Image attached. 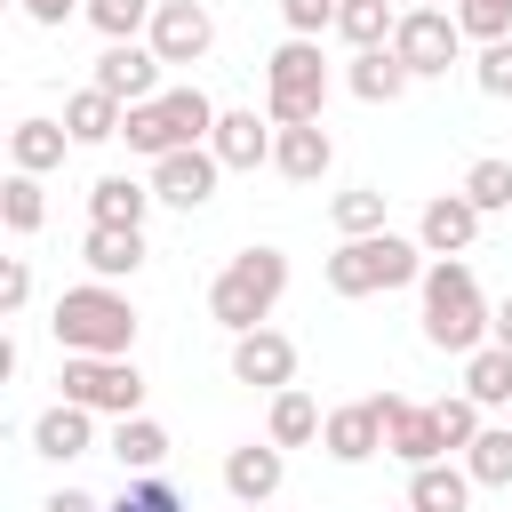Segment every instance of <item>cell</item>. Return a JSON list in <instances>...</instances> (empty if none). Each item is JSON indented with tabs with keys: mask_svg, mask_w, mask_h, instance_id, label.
I'll return each mask as SVG.
<instances>
[{
	"mask_svg": "<svg viewBox=\"0 0 512 512\" xmlns=\"http://www.w3.org/2000/svg\"><path fill=\"white\" fill-rule=\"evenodd\" d=\"M416 288H424V344H440V352H464V360H472V352L488 344V320H496V312L480 304L472 264H464V256H432Z\"/></svg>",
	"mask_w": 512,
	"mask_h": 512,
	"instance_id": "6da1fadb",
	"label": "cell"
},
{
	"mask_svg": "<svg viewBox=\"0 0 512 512\" xmlns=\"http://www.w3.org/2000/svg\"><path fill=\"white\" fill-rule=\"evenodd\" d=\"M48 328H56V344H64V352L128 360V344H136V304H128L112 280H88V288H64V296H56Z\"/></svg>",
	"mask_w": 512,
	"mask_h": 512,
	"instance_id": "7a4b0ae2",
	"label": "cell"
},
{
	"mask_svg": "<svg viewBox=\"0 0 512 512\" xmlns=\"http://www.w3.org/2000/svg\"><path fill=\"white\" fill-rule=\"evenodd\" d=\"M280 296H288V256H280V248H240V256L208 280V312H216L232 336L264 328Z\"/></svg>",
	"mask_w": 512,
	"mask_h": 512,
	"instance_id": "3957f363",
	"label": "cell"
},
{
	"mask_svg": "<svg viewBox=\"0 0 512 512\" xmlns=\"http://www.w3.org/2000/svg\"><path fill=\"white\" fill-rule=\"evenodd\" d=\"M120 136H128V152L168 160V152H192V144L216 136V104H208V88H160L152 104H128Z\"/></svg>",
	"mask_w": 512,
	"mask_h": 512,
	"instance_id": "277c9868",
	"label": "cell"
},
{
	"mask_svg": "<svg viewBox=\"0 0 512 512\" xmlns=\"http://www.w3.org/2000/svg\"><path fill=\"white\" fill-rule=\"evenodd\" d=\"M408 280H424V240H408V232H368V240H344L328 256L336 296H384V288H408Z\"/></svg>",
	"mask_w": 512,
	"mask_h": 512,
	"instance_id": "5b68a950",
	"label": "cell"
},
{
	"mask_svg": "<svg viewBox=\"0 0 512 512\" xmlns=\"http://www.w3.org/2000/svg\"><path fill=\"white\" fill-rule=\"evenodd\" d=\"M320 104H328L320 40H280L272 64H264V120L272 128H304V120H320Z\"/></svg>",
	"mask_w": 512,
	"mask_h": 512,
	"instance_id": "8992f818",
	"label": "cell"
},
{
	"mask_svg": "<svg viewBox=\"0 0 512 512\" xmlns=\"http://www.w3.org/2000/svg\"><path fill=\"white\" fill-rule=\"evenodd\" d=\"M64 400L88 408V416H144V368L136 360H88V352H64Z\"/></svg>",
	"mask_w": 512,
	"mask_h": 512,
	"instance_id": "52a82bcc",
	"label": "cell"
},
{
	"mask_svg": "<svg viewBox=\"0 0 512 512\" xmlns=\"http://www.w3.org/2000/svg\"><path fill=\"white\" fill-rule=\"evenodd\" d=\"M392 56L408 64V80H440V72L464 56V24H456V8H400Z\"/></svg>",
	"mask_w": 512,
	"mask_h": 512,
	"instance_id": "ba28073f",
	"label": "cell"
},
{
	"mask_svg": "<svg viewBox=\"0 0 512 512\" xmlns=\"http://www.w3.org/2000/svg\"><path fill=\"white\" fill-rule=\"evenodd\" d=\"M144 40H152V56H160V64H200V56L216 48V16H208L200 0H160Z\"/></svg>",
	"mask_w": 512,
	"mask_h": 512,
	"instance_id": "9c48e42d",
	"label": "cell"
},
{
	"mask_svg": "<svg viewBox=\"0 0 512 512\" xmlns=\"http://www.w3.org/2000/svg\"><path fill=\"white\" fill-rule=\"evenodd\" d=\"M216 176H224V160L208 152V144H192V152H168V160H152V200H168V208H208L216 200Z\"/></svg>",
	"mask_w": 512,
	"mask_h": 512,
	"instance_id": "30bf717a",
	"label": "cell"
},
{
	"mask_svg": "<svg viewBox=\"0 0 512 512\" xmlns=\"http://www.w3.org/2000/svg\"><path fill=\"white\" fill-rule=\"evenodd\" d=\"M384 400V448L408 464V472H424V464H440L448 456V440H440V416L432 408H416V400H400V392H376Z\"/></svg>",
	"mask_w": 512,
	"mask_h": 512,
	"instance_id": "8fae6325",
	"label": "cell"
},
{
	"mask_svg": "<svg viewBox=\"0 0 512 512\" xmlns=\"http://www.w3.org/2000/svg\"><path fill=\"white\" fill-rule=\"evenodd\" d=\"M232 384L288 392V384H296V344H288L280 328H248V336H232Z\"/></svg>",
	"mask_w": 512,
	"mask_h": 512,
	"instance_id": "7c38bea8",
	"label": "cell"
},
{
	"mask_svg": "<svg viewBox=\"0 0 512 512\" xmlns=\"http://www.w3.org/2000/svg\"><path fill=\"white\" fill-rule=\"evenodd\" d=\"M96 88L120 96V104H152V96H160V56H152V40H112V48L96 56Z\"/></svg>",
	"mask_w": 512,
	"mask_h": 512,
	"instance_id": "4fadbf2b",
	"label": "cell"
},
{
	"mask_svg": "<svg viewBox=\"0 0 512 512\" xmlns=\"http://www.w3.org/2000/svg\"><path fill=\"white\" fill-rule=\"evenodd\" d=\"M320 448H328L336 464H368V456L384 448V400H344V408H328Z\"/></svg>",
	"mask_w": 512,
	"mask_h": 512,
	"instance_id": "5bb4252c",
	"label": "cell"
},
{
	"mask_svg": "<svg viewBox=\"0 0 512 512\" xmlns=\"http://www.w3.org/2000/svg\"><path fill=\"white\" fill-rule=\"evenodd\" d=\"M416 240H424V256H464L480 240V208L464 192H432L424 216H416Z\"/></svg>",
	"mask_w": 512,
	"mask_h": 512,
	"instance_id": "9a60e30c",
	"label": "cell"
},
{
	"mask_svg": "<svg viewBox=\"0 0 512 512\" xmlns=\"http://www.w3.org/2000/svg\"><path fill=\"white\" fill-rule=\"evenodd\" d=\"M272 168H280L288 184H320V176L336 168V136H328V120L280 128V136H272Z\"/></svg>",
	"mask_w": 512,
	"mask_h": 512,
	"instance_id": "2e32d148",
	"label": "cell"
},
{
	"mask_svg": "<svg viewBox=\"0 0 512 512\" xmlns=\"http://www.w3.org/2000/svg\"><path fill=\"white\" fill-rule=\"evenodd\" d=\"M88 448H96V416H88V408L56 400V408H40V416H32V456L72 464V456H88Z\"/></svg>",
	"mask_w": 512,
	"mask_h": 512,
	"instance_id": "e0dca14e",
	"label": "cell"
},
{
	"mask_svg": "<svg viewBox=\"0 0 512 512\" xmlns=\"http://www.w3.org/2000/svg\"><path fill=\"white\" fill-rule=\"evenodd\" d=\"M280 480H288V464H280V448L264 440H248V448H232L224 456V488H232V504H272L280 496Z\"/></svg>",
	"mask_w": 512,
	"mask_h": 512,
	"instance_id": "ac0fdd59",
	"label": "cell"
},
{
	"mask_svg": "<svg viewBox=\"0 0 512 512\" xmlns=\"http://www.w3.org/2000/svg\"><path fill=\"white\" fill-rule=\"evenodd\" d=\"M272 120H256V112H216V136H208V152L224 160V168H264L272 160Z\"/></svg>",
	"mask_w": 512,
	"mask_h": 512,
	"instance_id": "d6986e66",
	"label": "cell"
},
{
	"mask_svg": "<svg viewBox=\"0 0 512 512\" xmlns=\"http://www.w3.org/2000/svg\"><path fill=\"white\" fill-rule=\"evenodd\" d=\"M144 232H120V224H88V240H80V264L96 272V280H136L144 272Z\"/></svg>",
	"mask_w": 512,
	"mask_h": 512,
	"instance_id": "ffe728a7",
	"label": "cell"
},
{
	"mask_svg": "<svg viewBox=\"0 0 512 512\" xmlns=\"http://www.w3.org/2000/svg\"><path fill=\"white\" fill-rule=\"evenodd\" d=\"M64 128H72V144H112V136L128 128V104H120V96H104V88L88 80V88L64 104Z\"/></svg>",
	"mask_w": 512,
	"mask_h": 512,
	"instance_id": "44dd1931",
	"label": "cell"
},
{
	"mask_svg": "<svg viewBox=\"0 0 512 512\" xmlns=\"http://www.w3.org/2000/svg\"><path fill=\"white\" fill-rule=\"evenodd\" d=\"M64 144H72V128H64V120H16V128H8V160H16L24 176L64 168Z\"/></svg>",
	"mask_w": 512,
	"mask_h": 512,
	"instance_id": "7402d4cb",
	"label": "cell"
},
{
	"mask_svg": "<svg viewBox=\"0 0 512 512\" xmlns=\"http://www.w3.org/2000/svg\"><path fill=\"white\" fill-rule=\"evenodd\" d=\"M144 208H152V184H136V176H96V184H88V216H96V224L144 232Z\"/></svg>",
	"mask_w": 512,
	"mask_h": 512,
	"instance_id": "603a6c76",
	"label": "cell"
},
{
	"mask_svg": "<svg viewBox=\"0 0 512 512\" xmlns=\"http://www.w3.org/2000/svg\"><path fill=\"white\" fill-rule=\"evenodd\" d=\"M392 32H400V8L392 0H344L336 8V40H352V56L392 48Z\"/></svg>",
	"mask_w": 512,
	"mask_h": 512,
	"instance_id": "cb8c5ba5",
	"label": "cell"
},
{
	"mask_svg": "<svg viewBox=\"0 0 512 512\" xmlns=\"http://www.w3.org/2000/svg\"><path fill=\"white\" fill-rule=\"evenodd\" d=\"M472 504V472L464 464H424L408 472V512H464Z\"/></svg>",
	"mask_w": 512,
	"mask_h": 512,
	"instance_id": "d4e9b609",
	"label": "cell"
},
{
	"mask_svg": "<svg viewBox=\"0 0 512 512\" xmlns=\"http://www.w3.org/2000/svg\"><path fill=\"white\" fill-rule=\"evenodd\" d=\"M344 88H352L360 104H400V88H408V64H400L392 48H368V56H352Z\"/></svg>",
	"mask_w": 512,
	"mask_h": 512,
	"instance_id": "484cf974",
	"label": "cell"
},
{
	"mask_svg": "<svg viewBox=\"0 0 512 512\" xmlns=\"http://www.w3.org/2000/svg\"><path fill=\"white\" fill-rule=\"evenodd\" d=\"M320 424H328L320 400L288 384V392H272V424H264V440H272V448H304V440H320Z\"/></svg>",
	"mask_w": 512,
	"mask_h": 512,
	"instance_id": "4316f807",
	"label": "cell"
},
{
	"mask_svg": "<svg viewBox=\"0 0 512 512\" xmlns=\"http://www.w3.org/2000/svg\"><path fill=\"white\" fill-rule=\"evenodd\" d=\"M112 456H120L128 472H160V464H168V432H160L152 416H120V424H112Z\"/></svg>",
	"mask_w": 512,
	"mask_h": 512,
	"instance_id": "83f0119b",
	"label": "cell"
},
{
	"mask_svg": "<svg viewBox=\"0 0 512 512\" xmlns=\"http://www.w3.org/2000/svg\"><path fill=\"white\" fill-rule=\"evenodd\" d=\"M464 392H472L480 408H512V352H504V344H480V352L464 360Z\"/></svg>",
	"mask_w": 512,
	"mask_h": 512,
	"instance_id": "f1b7e54d",
	"label": "cell"
},
{
	"mask_svg": "<svg viewBox=\"0 0 512 512\" xmlns=\"http://www.w3.org/2000/svg\"><path fill=\"white\" fill-rule=\"evenodd\" d=\"M0 216H8V232H16V240H32V232L48 224V192H40V176L8 168V184H0Z\"/></svg>",
	"mask_w": 512,
	"mask_h": 512,
	"instance_id": "f546056e",
	"label": "cell"
},
{
	"mask_svg": "<svg viewBox=\"0 0 512 512\" xmlns=\"http://www.w3.org/2000/svg\"><path fill=\"white\" fill-rule=\"evenodd\" d=\"M464 472H472V488H512V424H488L464 448Z\"/></svg>",
	"mask_w": 512,
	"mask_h": 512,
	"instance_id": "4dcf8cb0",
	"label": "cell"
},
{
	"mask_svg": "<svg viewBox=\"0 0 512 512\" xmlns=\"http://www.w3.org/2000/svg\"><path fill=\"white\" fill-rule=\"evenodd\" d=\"M328 216H336V232H344V240L392 232V224H384V192H376V184H352V192H336V200H328Z\"/></svg>",
	"mask_w": 512,
	"mask_h": 512,
	"instance_id": "1f68e13d",
	"label": "cell"
},
{
	"mask_svg": "<svg viewBox=\"0 0 512 512\" xmlns=\"http://www.w3.org/2000/svg\"><path fill=\"white\" fill-rule=\"evenodd\" d=\"M152 8H160V0H88L80 16H88V24L104 32V48H112V40H136V32H152Z\"/></svg>",
	"mask_w": 512,
	"mask_h": 512,
	"instance_id": "d6a6232c",
	"label": "cell"
},
{
	"mask_svg": "<svg viewBox=\"0 0 512 512\" xmlns=\"http://www.w3.org/2000/svg\"><path fill=\"white\" fill-rule=\"evenodd\" d=\"M464 200H472L480 216L512 208V160H472V168H464Z\"/></svg>",
	"mask_w": 512,
	"mask_h": 512,
	"instance_id": "836d02e7",
	"label": "cell"
},
{
	"mask_svg": "<svg viewBox=\"0 0 512 512\" xmlns=\"http://www.w3.org/2000/svg\"><path fill=\"white\" fill-rule=\"evenodd\" d=\"M456 24H464V40L496 48V40H512V0H456Z\"/></svg>",
	"mask_w": 512,
	"mask_h": 512,
	"instance_id": "e575fe53",
	"label": "cell"
},
{
	"mask_svg": "<svg viewBox=\"0 0 512 512\" xmlns=\"http://www.w3.org/2000/svg\"><path fill=\"white\" fill-rule=\"evenodd\" d=\"M432 416H440V440H448V448H472V440L488 432V424H480V400H472V392H448V400H432Z\"/></svg>",
	"mask_w": 512,
	"mask_h": 512,
	"instance_id": "d590c367",
	"label": "cell"
},
{
	"mask_svg": "<svg viewBox=\"0 0 512 512\" xmlns=\"http://www.w3.org/2000/svg\"><path fill=\"white\" fill-rule=\"evenodd\" d=\"M104 512H184V496H176L160 472H136V480H128V488H120Z\"/></svg>",
	"mask_w": 512,
	"mask_h": 512,
	"instance_id": "8d00e7d4",
	"label": "cell"
},
{
	"mask_svg": "<svg viewBox=\"0 0 512 512\" xmlns=\"http://www.w3.org/2000/svg\"><path fill=\"white\" fill-rule=\"evenodd\" d=\"M336 8H344V0H280L288 40H320V32H336Z\"/></svg>",
	"mask_w": 512,
	"mask_h": 512,
	"instance_id": "74e56055",
	"label": "cell"
},
{
	"mask_svg": "<svg viewBox=\"0 0 512 512\" xmlns=\"http://www.w3.org/2000/svg\"><path fill=\"white\" fill-rule=\"evenodd\" d=\"M472 80H480V96H512V40H496V48H480V64H472Z\"/></svg>",
	"mask_w": 512,
	"mask_h": 512,
	"instance_id": "f35d334b",
	"label": "cell"
},
{
	"mask_svg": "<svg viewBox=\"0 0 512 512\" xmlns=\"http://www.w3.org/2000/svg\"><path fill=\"white\" fill-rule=\"evenodd\" d=\"M24 296H32V264L8 256V264H0V312H24Z\"/></svg>",
	"mask_w": 512,
	"mask_h": 512,
	"instance_id": "ab89813d",
	"label": "cell"
},
{
	"mask_svg": "<svg viewBox=\"0 0 512 512\" xmlns=\"http://www.w3.org/2000/svg\"><path fill=\"white\" fill-rule=\"evenodd\" d=\"M16 8H24L32 24H72V16L88 8V0H16Z\"/></svg>",
	"mask_w": 512,
	"mask_h": 512,
	"instance_id": "60d3db41",
	"label": "cell"
},
{
	"mask_svg": "<svg viewBox=\"0 0 512 512\" xmlns=\"http://www.w3.org/2000/svg\"><path fill=\"white\" fill-rule=\"evenodd\" d=\"M40 512H104V504H96V496H88V488H56V496H48V504H40Z\"/></svg>",
	"mask_w": 512,
	"mask_h": 512,
	"instance_id": "b9f144b4",
	"label": "cell"
},
{
	"mask_svg": "<svg viewBox=\"0 0 512 512\" xmlns=\"http://www.w3.org/2000/svg\"><path fill=\"white\" fill-rule=\"evenodd\" d=\"M488 344H504V352H512V296L496 304V320H488Z\"/></svg>",
	"mask_w": 512,
	"mask_h": 512,
	"instance_id": "7bdbcfd3",
	"label": "cell"
},
{
	"mask_svg": "<svg viewBox=\"0 0 512 512\" xmlns=\"http://www.w3.org/2000/svg\"><path fill=\"white\" fill-rule=\"evenodd\" d=\"M240 512H264V504H240Z\"/></svg>",
	"mask_w": 512,
	"mask_h": 512,
	"instance_id": "ee69618b",
	"label": "cell"
}]
</instances>
